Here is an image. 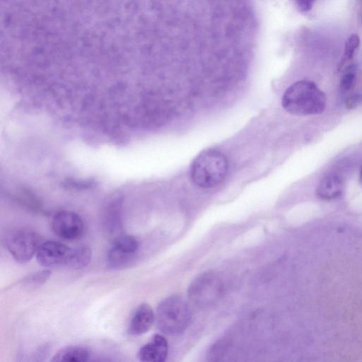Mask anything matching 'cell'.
<instances>
[{"instance_id": "6da1fadb", "label": "cell", "mask_w": 362, "mask_h": 362, "mask_svg": "<svg viewBox=\"0 0 362 362\" xmlns=\"http://www.w3.org/2000/svg\"><path fill=\"white\" fill-rule=\"evenodd\" d=\"M281 104L287 112L293 115H318L325 109L326 96L313 81L302 80L286 89Z\"/></svg>"}, {"instance_id": "7a4b0ae2", "label": "cell", "mask_w": 362, "mask_h": 362, "mask_svg": "<svg viewBox=\"0 0 362 362\" xmlns=\"http://www.w3.org/2000/svg\"><path fill=\"white\" fill-rule=\"evenodd\" d=\"M228 163L226 156L214 149L200 153L190 168L191 179L202 188H211L221 184L226 178Z\"/></svg>"}, {"instance_id": "3957f363", "label": "cell", "mask_w": 362, "mask_h": 362, "mask_svg": "<svg viewBox=\"0 0 362 362\" xmlns=\"http://www.w3.org/2000/svg\"><path fill=\"white\" fill-rule=\"evenodd\" d=\"M158 329L163 334L175 336L184 332L190 320L186 301L179 296H171L158 305L155 315Z\"/></svg>"}, {"instance_id": "277c9868", "label": "cell", "mask_w": 362, "mask_h": 362, "mask_svg": "<svg viewBox=\"0 0 362 362\" xmlns=\"http://www.w3.org/2000/svg\"><path fill=\"white\" fill-rule=\"evenodd\" d=\"M42 238L36 232L30 229H16L9 232L4 245L13 259L25 264L35 255L42 244Z\"/></svg>"}, {"instance_id": "5b68a950", "label": "cell", "mask_w": 362, "mask_h": 362, "mask_svg": "<svg viewBox=\"0 0 362 362\" xmlns=\"http://www.w3.org/2000/svg\"><path fill=\"white\" fill-rule=\"evenodd\" d=\"M139 249V240L130 235H122L114 240L107 254V265L114 269L124 268L134 260Z\"/></svg>"}, {"instance_id": "8992f818", "label": "cell", "mask_w": 362, "mask_h": 362, "mask_svg": "<svg viewBox=\"0 0 362 362\" xmlns=\"http://www.w3.org/2000/svg\"><path fill=\"white\" fill-rule=\"evenodd\" d=\"M74 248L56 241L42 242L37 253V262L44 267H71Z\"/></svg>"}, {"instance_id": "52a82bcc", "label": "cell", "mask_w": 362, "mask_h": 362, "mask_svg": "<svg viewBox=\"0 0 362 362\" xmlns=\"http://www.w3.org/2000/svg\"><path fill=\"white\" fill-rule=\"evenodd\" d=\"M51 225L54 232L66 240L80 238L84 233V223L81 217L71 211L57 212L52 218Z\"/></svg>"}, {"instance_id": "ba28073f", "label": "cell", "mask_w": 362, "mask_h": 362, "mask_svg": "<svg viewBox=\"0 0 362 362\" xmlns=\"http://www.w3.org/2000/svg\"><path fill=\"white\" fill-rule=\"evenodd\" d=\"M221 284L212 274H204L198 277L189 288V297L198 306L211 304L220 294Z\"/></svg>"}, {"instance_id": "9c48e42d", "label": "cell", "mask_w": 362, "mask_h": 362, "mask_svg": "<svg viewBox=\"0 0 362 362\" xmlns=\"http://www.w3.org/2000/svg\"><path fill=\"white\" fill-rule=\"evenodd\" d=\"M168 346L165 338L160 334H155L151 340L140 348L137 357L145 362H163L168 356Z\"/></svg>"}, {"instance_id": "30bf717a", "label": "cell", "mask_w": 362, "mask_h": 362, "mask_svg": "<svg viewBox=\"0 0 362 362\" xmlns=\"http://www.w3.org/2000/svg\"><path fill=\"white\" fill-rule=\"evenodd\" d=\"M154 320L155 315L151 307L147 303H141L132 315L128 333L132 336L141 335L149 330Z\"/></svg>"}, {"instance_id": "8fae6325", "label": "cell", "mask_w": 362, "mask_h": 362, "mask_svg": "<svg viewBox=\"0 0 362 362\" xmlns=\"http://www.w3.org/2000/svg\"><path fill=\"white\" fill-rule=\"evenodd\" d=\"M103 227L107 235L114 240L122 235L123 221L119 202H113L107 208L103 218Z\"/></svg>"}, {"instance_id": "7c38bea8", "label": "cell", "mask_w": 362, "mask_h": 362, "mask_svg": "<svg viewBox=\"0 0 362 362\" xmlns=\"http://www.w3.org/2000/svg\"><path fill=\"white\" fill-rule=\"evenodd\" d=\"M344 188L341 178L336 174L324 177L317 187V195L324 199H332L339 197Z\"/></svg>"}, {"instance_id": "4fadbf2b", "label": "cell", "mask_w": 362, "mask_h": 362, "mask_svg": "<svg viewBox=\"0 0 362 362\" xmlns=\"http://www.w3.org/2000/svg\"><path fill=\"white\" fill-rule=\"evenodd\" d=\"M90 358V350L81 346H69L59 350L51 359L54 362H85Z\"/></svg>"}, {"instance_id": "5bb4252c", "label": "cell", "mask_w": 362, "mask_h": 362, "mask_svg": "<svg viewBox=\"0 0 362 362\" xmlns=\"http://www.w3.org/2000/svg\"><path fill=\"white\" fill-rule=\"evenodd\" d=\"M360 45V38L358 35L352 34L346 40L342 57L340 60L338 69H341L345 64L350 62Z\"/></svg>"}, {"instance_id": "9a60e30c", "label": "cell", "mask_w": 362, "mask_h": 362, "mask_svg": "<svg viewBox=\"0 0 362 362\" xmlns=\"http://www.w3.org/2000/svg\"><path fill=\"white\" fill-rule=\"evenodd\" d=\"M91 255V250L87 246L74 248V254L70 267L74 269L86 267L90 262Z\"/></svg>"}, {"instance_id": "2e32d148", "label": "cell", "mask_w": 362, "mask_h": 362, "mask_svg": "<svg viewBox=\"0 0 362 362\" xmlns=\"http://www.w3.org/2000/svg\"><path fill=\"white\" fill-rule=\"evenodd\" d=\"M356 65L349 64L344 69V74L340 81V89L344 92L350 90L356 79Z\"/></svg>"}, {"instance_id": "e0dca14e", "label": "cell", "mask_w": 362, "mask_h": 362, "mask_svg": "<svg viewBox=\"0 0 362 362\" xmlns=\"http://www.w3.org/2000/svg\"><path fill=\"white\" fill-rule=\"evenodd\" d=\"M51 276V272L49 269L42 270L33 273L25 276L22 281L27 284H40L46 282Z\"/></svg>"}, {"instance_id": "ac0fdd59", "label": "cell", "mask_w": 362, "mask_h": 362, "mask_svg": "<svg viewBox=\"0 0 362 362\" xmlns=\"http://www.w3.org/2000/svg\"><path fill=\"white\" fill-rule=\"evenodd\" d=\"M226 343L219 341L217 344H215L210 351V357L211 360H217L221 355L223 354V351L226 349Z\"/></svg>"}, {"instance_id": "d6986e66", "label": "cell", "mask_w": 362, "mask_h": 362, "mask_svg": "<svg viewBox=\"0 0 362 362\" xmlns=\"http://www.w3.org/2000/svg\"><path fill=\"white\" fill-rule=\"evenodd\" d=\"M299 10L302 12L310 11L316 0H295Z\"/></svg>"}, {"instance_id": "ffe728a7", "label": "cell", "mask_w": 362, "mask_h": 362, "mask_svg": "<svg viewBox=\"0 0 362 362\" xmlns=\"http://www.w3.org/2000/svg\"><path fill=\"white\" fill-rule=\"evenodd\" d=\"M362 101V97L359 95H354L349 97L346 101L345 105L347 108L353 109L356 107Z\"/></svg>"}, {"instance_id": "44dd1931", "label": "cell", "mask_w": 362, "mask_h": 362, "mask_svg": "<svg viewBox=\"0 0 362 362\" xmlns=\"http://www.w3.org/2000/svg\"><path fill=\"white\" fill-rule=\"evenodd\" d=\"M359 180H360L361 184L362 185V165H361L360 174H359Z\"/></svg>"}]
</instances>
